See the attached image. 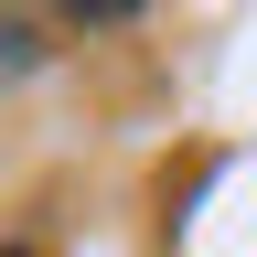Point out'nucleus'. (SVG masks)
Masks as SVG:
<instances>
[{
	"mask_svg": "<svg viewBox=\"0 0 257 257\" xmlns=\"http://www.w3.org/2000/svg\"><path fill=\"white\" fill-rule=\"evenodd\" d=\"M32 64H43V32H32V22H0V86L32 75Z\"/></svg>",
	"mask_w": 257,
	"mask_h": 257,
	"instance_id": "1",
	"label": "nucleus"
},
{
	"mask_svg": "<svg viewBox=\"0 0 257 257\" xmlns=\"http://www.w3.org/2000/svg\"><path fill=\"white\" fill-rule=\"evenodd\" d=\"M0 257H32V246H0Z\"/></svg>",
	"mask_w": 257,
	"mask_h": 257,
	"instance_id": "2",
	"label": "nucleus"
}]
</instances>
